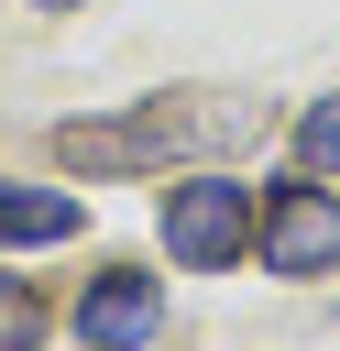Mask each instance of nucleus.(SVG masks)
I'll list each match as a JSON object with an SVG mask.
<instances>
[{
    "label": "nucleus",
    "mask_w": 340,
    "mask_h": 351,
    "mask_svg": "<svg viewBox=\"0 0 340 351\" xmlns=\"http://www.w3.org/2000/svg\"><path fill=\"white\" fill-rule=\"evenodd\" d=\"M197 132H208L197 110L143 99V110H110V121H66V132H55V154H66L77 176H154V165H175Z\"/></svg>",
    "instance_id": "1"
},
{
    "label": "nucleus",
    "mask_w": 340,
    "mask_h": 351,
    "mask_svg": "<svg viewBox=\"0 0 340 351\" xmlns=\"http://www.w3.org/2000/svg\"><path fill=\"white\" fill-rule=\"evenodd\" d=\"M165 252H175L186 274H230V263L252 252V186H241V176H186V186H165Z\"/></svg>",
    "instance_id": "2"
},
{
    "label": "nucleus",
    "mask_w": 340,
    "mask_h": 351,
    "mask_svg": "<svg viewBox=\"0 0 340 351\" xmlns=\"http://www.w3.org/2000/svg\"><path fill=\"white\" fill-rule=\"evenodd\" d=\"M165 329V285L154 274H99L88 296H77V340L88 351H143Z\"/></svg>",
    "instance_id": "4"
},
{
    "label": "nucleus",
    "mask_w": 340,
    "mask_h": 351,
    "mask_svg": "<svg viewBox=\"0 0 340 351\" xmlns=\"http://www.w3.org/2000/svg\"><path fill=\"white\" fill-rule=\"evenodd\" d=\"M33 340H44V296L0 274V351H33Z\"/></svg>",
    "instance_id": "6"
},
{
    "label": "nucleus",
    "mask_w": 340,
    "mask_h": 351,
    "mask_svg": "<svg viewBox=\"0 0 340 351\" xmlns=\"http://www.w3.org/2000/svg\"><path fill=\"white\" fill-rule=\"evenodd\" d=\"M0 241H77V197H55V186H0Z\"/></svg>",
    "instance_id": "5"
},
{
    "label": "nucleus",
    "mask_w": 340,
    "mask_h": 351,
    "mask_svg": "<svg viewBox=\"0 0 340 351\" xmlns=\"http://www.w3.org/2000/svg\"><path fill=\"white\" fill-rule=\"evenodd\" d=\"M296 154H307V165H318V176H329V165H340V99H318V110H307V121H296Z\"/></svg>",
    "instance_id": "7"
},
{
    "label": "nucleus",
    "mask_w": 340,
    "mask_h": 351,
    "mask_svg": "<svg viewBox=\"0 0 340 351\" xmlns=\"http://www.w3.org/2000/svg\"><path fill=\"white\" fill-rule=\"evenodd\" d=\"M252 241H263V274H329L340 263V197L285 176L263 208H252Z\"/></svg>",
    "instance_id": "3"
}]
</instances>
